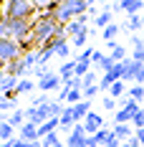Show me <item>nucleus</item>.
<instances>
[{"mask_svg":"<svg viewBox=\"0 0 144 147\" xmlns=\"http://www.w3.org/2000/svg\"><path fill=\"white\" fill-rule=\"evenodd\" d=\"M61 30H63V26L56 20L53 13H41L35 20H33V33H30V38H33L35 48H43V46H48L53 38H56Z\"/></svg>","mask_w":144,"mask_h":147,"instance_id":"nucleus-1","label":"nucleus"},{"mask_svg":"<svg viewBox=\"0 0 144 147\" xmlns=\"http://www.w3.org/2000/svg\"><path fill=\"white\" fill-rule=\"evenodd\" d=\"M33 33V20H15V18H3L0 20V38H10L18 43H25Z\"/></svg>","mask_w":144,"mask_h":147,"instance_id":"nucleus-2","label":"nucleus"},{"mask_svg":"<svg viewBox=\"0 0 144 147\" xmlns=\"http://www.w3.org/2000/svg\"><path fill=\"white\" fill-rule=\"evenodd\" d=\"M38 13L41 10L30 0H5L3 8V18H15V20H35Z\"/></svg>","mask_w":144,"mask_h":147,"instance_id":"nucleus-3","label":"nucleus"},{"mask_svg":"<svg viewBox=\"0 0 144 147\" xmlns=\"http://www.w3.org/2000/svg\"><path fill=\"white\" fill-rule=\"evenodd\" d=\"M88 10H91V5H88L86 0H66V3H61L56 10H53V15H56V20L61 26H68L71 20L81 18Z\"/></svg>","mask_w":144,"mask_h":147,"instance_id":"nucleus-4","label":"nucleus"},{"mask_svg":"<svg viewBox=\"0 0 144 147\" xmlns=\"http://www.w3.org/2000/svg\"><path fill=\"white\" fill-rule=\"evenodd\" d=\"M23 56V48L18 41H10V38H0V63L3 66H8V63H13Z\"/></svg>","mask_w":144,"mask_h":147,"instance_id":"nucleus-5","label":"nucleus"},{"mask_svg":"<svg viewBox=\"0 0 144 147\" xmlns=\"http://www.w3.org/2000/svg\"><path fill=\"white\" fill-rule=\"evenodd\" d=\"M61 86H63V81H61V76L58 74H48V76H43V79H38V91L41 94H48V91H61Z\"/></svg>","mask_w":144,"mask_h":147,"instance_id":"nucleus-6","label":"nucleus"},{"mask_svg":"<svg viewBox=\"0 0 144 147\" xmlns=\"http://www.w3.org/2000/svg\"><path fill=\"white\" fill-rule=\"evenodd\" d=\"M104 127H109V124L104 122V114H99V112H91V114L84 119V129H86V134H96L99 129H104Z\"/></svg>","mask_w":144,"mask_h":147,"instance_id":"nucleus-7","label":"nucleus"},{"mask_svg":"<svg viewBox=\"0 0 144 147\" xmlns=\"http://www.w3.org/2000/svg\"><path fill=\"white\" fill-rule=\"evenodd\" d=\"M142 66L144 63H137V61L131 59H127L124 61V76H121V81L127 84V81H137V76H139V71H142Z\"/></svg>","mask_w":144,"mask_h":147,"instance_id":"nucleus-8","label":"nucleus"},{"mask_svg":"<svg viewBox=\"0 0 144 147\" xmlns=\"http://www.w3.org/2000/svg\"><path fill=\"white\" fill-rule=\"evenodd\" d=\"M94 23H96V28H109L111 23H114V10H111V5H104V10L94 15Z\"/></svg>","mask_w":144,"mask_h":147,"instance_id":"nucleus-9","label":"nucleus"},{"mask_svg":"<svg viewBox=\"0 0 144 147\" xmlns=\"http://www.w3.org/2000/svg\"><path fill=\"white\" fill-rule=\"evenodd\" d=\"M18 140H23V142H41L38 127H35V124H30V122H25V124L18 129Z\"/></svg>","mask_w":144,"mask_h":147,"instance_id":"nucleus-10","label":"nucleus"},{"mask_svg":"<svg viewBox=\"0 0 144 147\" xmlns=\"http://www.w3.org/2000/svg\"><path fill=\"white\" fill-rule=\"evenodd\" d=\"M18 76H13V74H8L5 69L0 71V94H8V91H15L18 89Z\"/></svg>","mask_w":144,"mask_h":147,"instance_id":"nucleus-11","label":"nucleus"},{"mask_svg":"<svg viewBox=\"0 0 144 147\" xmlns=\"http://www.w3.org/2000/svg\"><path fill=\"white\" fill-rule=\"evenodd\" d=\"M71 109H73V119H76V124H81V122L91 114V102H88V99H84V102L73 104Z\"/></svg>","mask_w":144,"mask_h":147,"instance_id":"nucleus-12","label":"nucleus"},{"mask_svg":"<svg viewBox=\"0 0 144 147\" xmlns=\"http://www.w3.org/2000/svg\"><path fill=\"white\" fill-rule=\"evenodd\" d=\"M111 129H114V137L119 140V142H129L131 137H134V132H137L131 124H114Z\"/></svg>","mask_w":144,"mask_h":147,"instance_id":"nucleus-13","label":"nucleus"},{"mask_svg":"<svg viewBox=\"0 0 144 147\" xmlns=\"http://www.w3.org/2000/svg\"><path fill=\"white\" fill-rule=\"evenodd\" d=\"M121 8V13L127 15H139V13H144V0H129V3H124V5H119Z\"/></svg>","mask_w":144,"mask_h":147,"instance_id":"nucleus-14","label":"nucleus"},{"mask_svg":"<svg viewBox=\"0 0 144 147\" xmlns=\"http://www.w3.org/2000/svg\"><path fill=\"white\" fill-rule=\"evenodd\" d=\"M58 76H61V81H68L76 76V59H68L61 63V69H58Z\"/></svg>","mask_w":144,"mask_h":147,"instance_id":"nucleus-15","label":"nucleus"},{"mask_svg":"<svg viewBox=\"0 0 144 147\" xmlns=\"http://www.w3.org/2000/svg\"><path fill=\"white\" fill-rule=\"evenodd\" d=\"M139 28H144V13L129 15V18H127V23H121V30H131V33H137Z\"/></svg>","mask_w":144,"mask_h":147,"instance_id":"nucleus-16","label":"nucleus"},{"mask_svg":"<svg viewBox=\"0 0 144 147\" xmlns=\"http://www.w3.org/2000/svg\"><path fill=\"white\" fill-rule=\"evenodd\" d=\"M63 30L68 33V38H76V36H81V33H86L88 26H84V23L76 18V20H71V23H68V26H63Z\"/></svg>","mask_w":144,"mask_h":147,"instance_id":"nucleus-17","label":"nucleus"},{"mask_svg":"<svg viewBox=\"0 0 144 147\" xmlns=\"http://www.w3.org/2000/svg\"><path fill=\"white\" fill-rule=\"evenodd\" d=\"M15 137H18L15 127H10L8 119H0V142H8V140H15Z\"/></svg>","mask_w":144,"mask_h":147,"instance_id":"nucleus-18","label":"nucleus"},{"mask_svg":"<svg viewBox=\"0 0 144 147\" xmlns=\"http://www.w3.org/2000/svg\"><path fill=\"white\" fill-rule=\"evenodd\" d=\"M41 147H66V142H63V137L58 132H53V134H46L41 140Z\"/></svg>","mask_w":144,"mask_h":147,"instance_id":"nucleus-19","label":"nucleus"},{"mask_svg":"<svg viewBox=\"0 0 144 147\" xmlns=\"http://www.w3.org/2000/svg\"><path fill=\"white\" fill-rule=\"evenodd\" d=\"M8 122H10V127H15V129H20L28 119H25V109H15L13 114L8 117Z\"/></svg>","mask_w":144,"mask_h":147,"instance_id":"nucleus-20","label":"nucleus"},{"mask_svg":"<svg viewBox=\"0 0 144 147\" xmlns=\"http://www.w3.org/2000/svg\"><path fill=\"white\" fill-rule=\"evenodd\" d=\"M119 33H121V26H119V23H111L109 28H104V30H101V38L109 43V41H116V36H119Z\"/></svg>","mask_w":144,"mask_h":147,"instance_id":"nucleus-21","label":"nucleus"},{"mask_svg":"<svg viewBox=\"0 0 144 147\" xmlns=\"http://www.w3.org/2000/svg\"><path fill=\"white\" fill-rule=\"evenodd\" d=\"M127 94H129V89L124 86V81H116L114 86L109 89V96H114V99H127Z\"/></svg>","mask_w":144,"mask_h":147,"instance_id":"nucleus-22","label":"nucleus"},{"mask_svg":"<svg viewBox=\"0 0 144 147\" xmlns=\"http://www.w3.org/2000/svg\"><path fill=\"white\" fill-rule=\"evenodd\" d=\"M8 109H13V112H15V109H20V104L13 102V99H8L5 94H0V114H5Z\"/></svg>","mask_w":144,"mask_h":147,"instance_id":"nucleus-23","label":"nucleus"},{"mask_svg":"<svg viewBox=\"0 0 144 147\" xmlns=\"http://www.w3.org/2000/svg\"><path fill=\"white\" fill-rule=\"evenodd\" d=\"M116 81H119V79H116L114 74H104V76L99 79V89H101V91H109V89L114 86Z\"/></svg>","mask_w":144,"mask_h":147,"instance_id":"nucleus-24","label":"nucleus"},{"mask_svg":"<svg viewBox=\"0 0 144 147\" xmlns=\"http://www.w3.org/2000/svg\"><path fill=\"white\" fill-rule=\"evenodd\" d=\"M111 59H114L116 63H124V61L129 59V53H127V48H124L121 43H116V46H114V51H111Z\"/></svg>","mask_w":144,"mask_h":147,"instance_id":"nucleus-25","label":"nucleus"},{"mask_svg":"<svg viewBox=\"0 0 144 147\" xmlns=\"http://www.w3.org/2000/svg\"><path fill=\"white\" fill-rule=\"evenodd\" d=\"M51 59H53V48H51V46H43V48H38V63H41V66H46Z\"/></svg>","mask_w":144,"mask_h":147,"instance_id":"nucleus-26","label":"nucleus"},{"mask_svg":"<svg viewBox=\"0 0 144 147\" xmlns=\"http://www.w3.org/2000/svg\"><path fill=\"white\" fill-rule=\"evenodd\" d=\"M33 89H38V84H33L30 79H20V81H18V89H15V91H18V94H30Z\"/></svg>","mask_w":144,"mask_h":147,"instance_id":"nucleus-27","label":"nucleus"},{"mask_svg":"<svg viewBox=\"0 0 144 147\" xmlns=\"http://www.w3.org/2000/svg\"><path fill=\"white\" fill-rule=\"evenodd\" d=\"M129 99H134V102H144V86L142 84H134V86H129Z\"/></svg>","mask_w":144,"mask_h":147,"instance_id":"nucleus-28","label":"nucleus"},{"mask_svg":"<svg viewBox=\"0 0 144 147\" xmlns=\"http://www.w3.org/2000/svg\"><path fill=\"white\" fill-rule=\"evenodd\" d=\"M78 102H84V91L81 89H71L68 91V99H66V107H73V104H78Z\"/></svg>","mask_w":144,"mask_h":147,"instance_id":"nucleus-29","label":"nucleus"},{"mask_svg":"<svg viewBox=\"0 0 144 147\" xmlns=\"http://www.w3.org/2000/svg\"><path fill=\"white\" fill-rule=\"evenodd\" d=\"M88 71H91V61H76V76L78 79H84Z\"/></svg>","mask_w":144,"mask_h":147,"instance_id":"nucleus-30","label":"nucleus"},{"mask_svg":"<svg viewBox=\"0 0 144 147\" xmlns=\"http://www.w3.org/2000/svg\"><path fill=\"white\" fill-rule=\"evenodd\" d=\"M99 79H101V76H99L96 71H88L86 76L81 79V81H84V86H81V89H86V86H96V84H99Z\"/></svg>","mask_w":144,"mask_h":147,"instance_id":"nucleus-31","label":"nucleus"},{"mask_svg":"<svg viewBox=\"0 0 144 147\" xmlns=\"http://www.w3.org/2000/svg\"><path fill=\"white\" fill-rule=\"evenodd\" d=\"M114 66H116V61L111 59V56H106V59L101 61V63H99V66H96V69H99L101 74H109V71H111V69H114Z\"/></svg>","mask_w":144,"mask_h":147,"instance_id":"nucleus-32","label":"nucleus"},{"mask_svg":"<svg viewBox=\"0 0 144 147\" xmlns=\"http://www.w3.org/2000/svg\"><path fill=\"white\" fill-rule=\"evenodd\" d=\"M30 3H35V8L41 10V13H53L56 8L51 5V0H30Z\"/></svg>","mask_w":144,"mask_h":147,"instance_id":"nucleus-33","label":"nucleus"},{"mask_svg":"<svg viewBox=\"0 0 144 147\" xmlns=\"http://www.w3.org/2000/svg\"><path fill=\"white\" fill-rule=\"evenodd\" d=\"M53 99V96H46V94H35L33 99H30V107H43V104H48Z\"/></svg>","mask_w":144,"mask_h":147,"instance_id":"nucleus-34","label":"nucleus"},{"mask_svg":"<svg viewBox=\"0 0 144 147\" xmlns=\"http://www.w3.org/2000/svg\"><path fill=\"white\" fill-rule=\"evenodd\" d=\"M101 104H104V109H106V112H116V109H119V104H116L114 96H104Z\"/></svg>","mask_w":144,"mask_h":147,"instance_id":"nucleus-35","label":"nucleus"},{"mask_svg":"<svg viewBox=\"0 0 144 147\" xmlns=\"http://www.w3.org/2000/svg\"><path fill=\"white\" fill-rule=\"evenodd\" d=\"M88 36H91V28H88L86 33H81V36L71 38V43H73V46H78V48H84V46H86V41H88Z\"/></svg>","mask_w":144,"mask_h":147,"instance_id":"nucleus-36","label":"nucleus"},{"mask_svg":"<svg viewBox=\"0 0 144 147\" xmlns=\"http://www.w3.org/2000/svg\"><path fill=\"white\" fill-rule=\"evenodd\" d=\"M81 91H84V99H88V102H94V96L99 94L101 89H99V84H96V86H86V89H81Z\"/></svg>","mask_w":144,"mask_h":147,"instance_id":"nucleus-37","label":"nucleus"},{"mask_svg":"<svg viewBox=\"0 0 144 147\" xmlns=\"http://www.w3.org/2000/svg\"><path fill=\"white\" fill-rule=\"evenodd\" d=\"M131 127H134V129H142V127H144V107L137 112V117L131 119Z\"/></svg>","mask_w":144,"mask_h":147,"instance_id":"nucleus-38","label":"nucleus"},{"mask_svg":"<svg viewBox=\"0 0 144 147\" xmlns=\"http://www.w3.org/2000/svg\"><path fill=\"white\" fill-rule=\"evenodd\" d=\"M104 59H106V53H104V51H94V56H91V63H96V66H99Z\"/></svg>","mask_w":144,"mask_h":147,"instance_id":"nucleus-39","label":"nucleus"},{"mask_svg":"<svg viewBox=\"0 0 144 147\" xmlns=\"http://www.w3.org/2000/svg\"><path fill=\"white\" fill-rule=\"evenodd\" d=\"M129 43L134 46V51H137V48H144V41H142V36H131V38H129Z\"/></svg>","mask_w":144,"mask_h":147,"instance_id":"nucleus-40","label":"nucleus"},{"mask_svg":"<svg viewBox=\"0 0 144 147\" xmlns=\"http://www.w3.org/2000/svg\"><path fill=\"white\" fill-rule=\"evenodd\" d=\"M131 59L137 61V63H144V48H137V51H131Z\"/></svg>","mask_w":144,"mask_h":147,"instance_id":"nucleus-41","label":"nucleus"},{"mask_svg":"<svg viewBox=\"0 0 144 147\" xmlns=\"http://www.w3.org/2000/svg\"><path fill=\"white\" fill-rule=\"evenodd\" d=\"M134 137H137V140L142 142V147H144V127H142V129H137V132H134Z\"/></svg>","mask_w":144,"mask_h":147,"instance_id":"nucleus-42","label":"nucleus"},{"mask_svg":"<svg viewBox=\"0 0 144 147\" xmlns=\"http://www.w3.org/2000/svg\"><path fill=\"white\" fill-rule=\"evenodd\" d=\"M134 84H142V86H144V66H142V71H139V76H137V81H134Z\"/></svg>","mask_w":144,"mask_h":147,"instance_id":"nucleus-43","label":"nucleus"},{"mask_svg":"<svg viewBox=\"0 0 144 147\" xmlns=\"http://www.w3.org/2000/svg\"><path fill=\"white\" fill-rule=\"evenodd\" d=\"M129 147H142V142H139L137 137H131V140H129Z\"/></svg>","mask_w":144,"mask_h":147,"instance_id":"nucleus-44","label":"nucleus"},{"mask_svg":"<svg viewBox=\"0 0 144 147\" xmlns=\"http://www.w3.org/2000/svg\"><path fill=\"white\" fill-rule=\"evenodd\" d=\"M121 145H124V142H119V140H116V137H114V140H111V142H109V145H106V147H121Z\"/></svg>","mask_w":144,"mask_h":147,"instance_id":"nucleus-45","label":"nucleus"},{"mask_svg":"<svg viewBox=\"0 0 144 147\" xmlns=\"http://www.w3.org/2000/svg\"><path fill=\"white\" fill-rule=\"evenodd\" d=\"M61 3H66V0H51V5H53V8H58Z\"/></svg>","mask_w":144,"mask_h":147,"instance_id":"nucleus-46","label":"nucleus"},{"mask_svg":"<svg viewBox=\"0 0 144 147\" xmlns=\"http://www.w3.org/2000/svg\"><path fill=\"white\" fill-rule=\"evenodd\" d=\"M86 3H88V5H94V3H99V0H86Z\"/></svg>","mask_w":144,"mask_h":147,"instance_id":"nucleus-47","label":"nucleus"},{"mask_svg":"<svg viewBox=\"0 0 144 147\" xmlns=\"http://www.w3.org/2000/svg\"><path fill=\"white\" fill-rule=\"evenodd\" d=\"M121 147H129V142H124V145H121Z\"/></svg>","mask_w":144,"mask_h":147,"instance_id":"nucleus-48","label":"nucleus"},{"mask_svg":"<svg viewBox=\"0 0 144 147\" xmlns=\"http://www.w3.org/2000/svg\"><path fill=\"white\" fill-rule=\"evenodd\" d=\"M3 69H5V66H3V63H0V71H3Z\"/></svg>","mask_w":144,"mask_h":147,"instance_id":"nucleus-49","label":"nucleus"},{"mask_svg":"<svg viewBox=\"0 0 144 147\" xmlns=\"http://www.w3.org/2000/svg\"><path fill=\"white\" fill-rule=\"evenodd\" d=\"M142 107H144V102H142Z\"/></svg>","mask_w":144,"mask_h":147,"instance_id":"nucleus-50","label":"nucleus"}]
</instances>
